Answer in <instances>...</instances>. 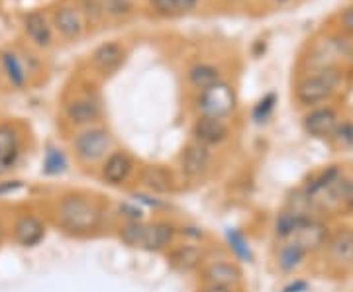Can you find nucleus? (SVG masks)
<instances>
[{
    "instance_id": "1",
    "label": "nucleus",
    "mask_w": 353,
    "mask_h": 292,
    "mask_svg": "<svg viewBox=\"0 0 353 292\" xmlns=\"http://www.w3.org/2000/svg\"><path fill=\"white\" fill-rule=\"evenodd\" d=\"M55 222L71 236H88L101 228V204L85 194H65L55 206Z\"/></svg>"
},
{
    "instance_id": "2",
    "label": "nucleus",
    "mask_w": 353,
    "mask_h": 292,
    "mask_svg": "<svg viewBox=\"0 0 353 292\" xmlns=\"http://www.w3.org/2000/svg\"><path fill=\"white\" fill-rule=\"evenodd\" d=\"M176 229L169 222H141L130 220L120 228V240L145 251H163L175 243Z\"/></svg>"
},
{
    "instance_id": "3",
    "label": "nucleus",
    "mask_w": 353,
    "mask_h": 292,
    "mask_svg": "<svg viewBox=\"0 0 353 292\" xmlns=\"http://www.w3.org/2000/svg\"><path fill=\"white\" fill-rule=\"evenodd\" d=\"M112 147L110 134L101 126H87L81 129L73 140V152L79 163L94 165L106 159Z\"/></svg>"
},
{
    "instance_id": "4",
    "label": "nucleus",
    "mask_w": 353,
    "mask_h": 292,
    "mask_svg": "<svg viewBox=\"0 0 353 292\" xmlns=\"http://www.w3.org/2000/svg\"><path fill=\"white\" fill-rule=\"evenodd\" d=\"M340 83V75L332 69H322L318 71L316 75H310L303 79L296 87V98L306 104V106H312V104H320L326 98H330L334 94V90Z\"/></svg>"
},
{
    "instance_id": "5",
    "label": "nucleus",
    "mask_w": 353,
    "mask_h": 292,
    "mask_svg": "<svg viewBox=\"0 0 353 292\" xmlns=\"http://www.w3.org/2000/svg\"><path fill=\"white\" fill-rule=\"evenodd\" d=\"M234 108H236V94L230 89V85L222 83V81L216 83L210 89L201 90V94H199L201 116L226 120L228 116L234 112Z\"/></svg>"
},
{
    "instance_id": "6",
    "label": "nucleus",
    "mask_w": 353,
    "mask_h": 292,
    "mask_svg": "<svg viewBox=\"0 0 353 292\" xmlns=\"http://www.w3.org/2000/svg\"><path fill=\"white\" fill-rule=\"evenodd\" d=\"M212 169V152L201 143H189L179 157V171L187 180H202Z\"/></svg>"
},
{
    "instance_id": "7",
    "label": "nucleus",
    "mask_w": 353,
    "mask_h": 292,
    "mask_svg": "<svg viewBox=\"0 0 353 292\" xmlns=\"http://www.w3.org/2000/svg\"><path fill=\"white\" fill-rule=\"evenodd\" d=\"M136 163L126 152H110L101 165V178L110 187L126 185L134 175Z\"/></svg>"
},
{
    "instance_id": "8",
    "label": "nucleus",
    "mask_w": 353,
    "mask_h": 292,
    "mask_svg": "<svg viewBox=\"0 0 353 292\" xmlns=\"http://www.w3.org/2000/svg\"><path fill=\"white\" fill-rule=\"evenodd\" d=\"M192 138L196 143H201L204 147H218L230 138V127L224 120L220 118H208L201 116L194 126H192Z\"/></svg>"
},
{
    "instance_id": "9",
    "label": "nucleus",
    "mask_w": 353,
    "mask_h": 292,
    "mask_svg": "<svg viewBox=\"0 0 353 292\" xmlns=\"http://www.w3.org/2000/svg\"><path fill=\"white\" fill-rule=\"evenodd\" d=\"M202 280H204V284L238 289L241 282V271L234 261L218 259V261H210V263L204 265V269H202Z\"/></svg>"
},
{
    "instance_id": "10",
    "label": "nucleus",
    "mask_w": 353,
    "mask_h": 292,
    "mask_svg": "<svg viewBox=\"0 0 353 292\" xmlns=\"http://www.w3.org/2000/svg\"><path fill=\"white\" fill-rule=\"evenodd\" d=\"M338 124H340L338 112L334 108H330V106L310 110L303 120L306 134L312 136V138H328V136H332L336 132Z\"/></svg>"
},
{
    "instance_id": "11",
    "label": "nucleus",
    "mask_w": 353,
    "mask_h": 292,
    "mask_svg": "<svg viewBox=\"0 0 353 292\" xmlns=\"http://www.w3.org/2000/svg\"><path fill=\"white\" fill-rule=\"evenodd\" d=\"M101 104L92 96H75L65 104V116L75 126H92L101 118Z\"/></svg>"
},
{
    "instance_id": "12",
    "label": "nucleus",
    "mask_w": 353,
    "mask_h": 292,
    "mask_svg": "<svg viewBox=\"0 0 353 292\" xmlns=\"http://www.w3.org/2000/svg\"><path fill=\"white\" fill-rule=\"evenodd\" d=\"M46 238V224L38 216L24 214L14 224V240L22 247H36Z\"/></svg>"
},
{
    "instance_id": "13",
    "label": "nucleus",
    "mask_w": 353,
    "mask_h": 292,
    "mask_svg": "<svg viewBox=\"0 0 353 292\" xmlns=\"http://www.w3.org/2000/svg\"><path fill=\"white\" fill-rule=\"evenodd\" d=\"M290 240L296 242L299 245H303L306 251H312V249H318V247H322L326 243V240H328V228L322 222H318L316 218L306 216V220L292 233Z\"/></svg>"
},
{
    "instance_id": "14",
    "label": "nucleus",
    "mask_w": 353,
    "mask_h": 292,
    "mask_svg": "<svg viewBox=\"0 0 353 292\" xmlns=\"http://www.w3.org/2000/svg\"><path fill=\"white\" fill-rule=\"evenodd\" d=\"M124 57H126L124 48L120 43H116V41H108V43H102V45H99L94 50V53H92V65L104 75H110L120 65L124 63Z\"/></svg>"
},
{
    "instance_id": "15",
    "label": "nucleus",
    "mask_w": 353,
    "mask_h": 292,
    "mask_svg": "<svg viewBox=\"0 0 353 292\" xmlns=\"http://www.w3.org/2000/svg\"><path fill=\"white\" fill-rule=\"evenodd\" d=\"M169 263L181 273H192L194 269L201 267L202 249L192 243H183L169 253Z\"/></svg>"
},
{
    "instance_id": "16",
    "label": "nucleus",
    "mask_w": 353,
    "mask_h": 292,
    "mask_svg": "<svg viewBox=\"0 0 353 292\" xmlns=\"http://www.w3.org/2000/svg\"><path fill=\"white\" fill-rule=\"evenodd\" d=\"M141 185L150 192L167 194V192H173V189H175V178H173V173L169 169H165L161 165H153L148 167L141 173Z\"/></svg>"
},
{
    "instance_id": "17",
    "label": "nucleus",
    "mask_w": 353,
    "mask_h": 292,
    "mask_svg": "<svg viewBox=\"0 0 353 292\" xmlns=\"http://www.w3.org/2000/svg\"><path fill=\"white\" fill-rule=\"evenodd\" d=\"M24 28L26 34L30 36V39L39 45V48H46L51 43V28L46 20V16L39 12H30L24 18Z\"/></svg>"
},
{
    "instance_id": "18",
    "label": "nucleus",
    "mask_w": 353,
    "mask_h": 292,
    "mask_svg": "<svg viewBox=\"0 0 353 292\" xmlns=\"http://www.w3.org/2000/svg\"><path fill=\"white\" fill-rule=\"evenodd\" d=\"M306 255H308V251L304 249L303 245H299L292 240H287V243L279 249L277 265L281 267V271L290 273V271H294V269H299L303 265Z\"/></svg>"
},
{
    "instance_id": "19",
    "label": "nucleus",
    "mask_w": 353,
    "mask_h": 292,
    "mask_svg": "<svg viewBox=\"0 0 353 292\" xmlns=\"http://www.w3.org/2000/svg\"><path fill=\"white\" fill-rule=\"evenodd\" d=\"M18 155H20V140H18L16 129L8 124H2L0 126V161L14 167Z\"/></svg>"
},
{
    "instance_id": "20",
    "label": "nucleus",
    "mask_w": 353,
    "mask_h": 292,
    "mask_svg": "<svg viewBox=\"0 0 353 292\" xmlns=\"http://www.w3.org/2000/svg\"><path fill=\"white\" fill-rule=\"evenodd\" d=\"M53 22H55V28L57 32L65 36V38H75L81 34L83 30V22H81V16L77 12L75 8H59L55 16H53Z\"/></svg>"
},
{
    "instance_id": "21",
    "label": "nucleus",
    "mask_w": 353,
    "mask_h": 292,
    "mask_svg": "<svg viewBox=\"0 0 353 292\" xmlns=\"http://www.w3.org/2000/svg\"><path fill=\"white\" fill-rule=\"evenodd\" d=\"M189 83L199 90L210 89V87H214L216 83H220V71L216 69L214 65H194L189 71Z\"/></svg>"
},
{
    "instance_id": "22",
    "label": "nucleus",
    "mask_w": 353,
    "mask_h": 292,
    "mask_svg": "<svg viewBox=\"0 0 353 292\" xmlns=\"http://www.w3.org/2000/svg\"><path fill=\"white\" fill-rule=\"evenodd\" d=\"M2 67L6 71V76L10 79L14 87H24L26 83V73L24 67L20 63V59L14 55V53H2Z\"/></svg>"
},
{
    "instance_id": "23",
    "label": "nucleus",
    "mask_w": 353,
    "mask_h": 292,
    "mask_svg": "<svg viewBox=\"0 0 353 292\" xmlns=\"http://www.w3.org/2000/svg\"><path fill=\"white\" fill-rule=\"evenodd\" d=\"M152 2L159 14L189 12L196 6V0H152Z\"/></svg>"
},
{
    "instance_id": "24",
    "label": "nucleus",
    "mask_w": 353,
    "mask_h": 292,
    "mask_svg": "<svg viewBox=\"0 0 353 292\" xmlns=\"http://www.w3.org/2000/svg\"><path fill=\"white\" fill-rule=\"evenodd\" d=\"M43 171L48 175H61L67 171V159L61 149H50L43 161Z\"/></svg>"
},
{
    "instance_id": "25",
    "label": "nucleus",
    "mask_w": 353,
    "mask_h": 292,
    "mask_svg": "<svg viewBox=\"0 0 353 292\" xmlns=\"http://www.w3.org/2000/svg\"><path fill=\"white\" fill-rule=\"evenodd\" d=\"M332 255L338 261H352V233H341L330 245Z\"/></svg>"
},
{
    "instance_id": "26",
    "label": "nucleus",
    "mask_w": 353,
    "mask_h": 292,
    "mask_svg": "<svg viewBox=\"0 0 353 292\" xmlns=\"http://www.w3.org/2000/svg\"><path fill=\"white\" fill-rule=\"evenodd\" d=\"M332 136L336 138L341 147H350V145H353V124L352 122H341Z\"/></svg>"
},
{
    "instance_id": "27",
    "label": "nucleus",
    "mask_w": 353,
    "mask_h": 292,
    "mask_svg": "<svg viewBox=\"0 0 353 292\" xmlns=\"http://www.w3.org/2000/svg\"><path fill=\"white\" fill-rule=\"evenodd\" d=\"M273 106H275V94H267L263 101L255 106V110H253V118H255L257 122H265V120L269 118V114H271Z\"/></svg>"
},
{
    "instance_id": "28",
    "label": "nucleus",
    "mask_w": 353,
    "mask_h": 292,
    "mask_svg": "<svg viewBox=\"0 0 353 292\" xmlns=\"http://www.w3.org/2000/svg\"><path fill=\"white\" fill-rule=\"evenodd\" d=\"M341 204L353 210V178H343L341 187Z\"/></svg>"
},
{
    "instance_id": "29",
    "label": "nucleus",
    "mask_w": 353,
    "mask_h": 292,
    "mask_svg": "<svg viewBox=\"0 0 353 292\" xmlns=\"http://www.w3.org/2000/svg\"><path fill=\"white\" fill-rule=\"evenodd\" d=\"M228 240H230V243L234 245V249H236V253L240 255V257H250V247L245 245V242L241 240V236H238V233H228Z\"/></svg>"
},
{
    "instance_id": "30",
    "label": "nucleus",
    "mask_w": 353,
    "mask_h": 292,
    "mask_svg": "<svg viewBox=\"0 0 353 292\" xmlns=\"http://www.w3.org/2000/svg\"><path fill=\"white\" fill-rule=\"evenodd\" d=\"M341 25H343L345 32L353 34V6H350L347 10H343V14H341Z\"/></svg>"
},
{
    "instance_id": "31",
    "label": "nucleus",
    "mask_w": 353,
    "mask_h": 292,
    "mask_svg": "<svg viewBox=\"0 0 353 292\" xmlns=\"http://www.w3.org/2000/svg\"><path fill=\"white\" fill-rule=\"evenodd\" d=\"M199 292H236V289H228V286H216V284H204Z\"/></svg>"
},
{
    "instance_id": "32",
    "label": "nucleus",
    "mask_w": 353,
    "mask_h": 292,
    "mask_svg": "<svg viewBox=\"0 0 353 292\" xmlns=\"http://www.w3.org/2000/svg\"><path fill=\"white\" fill-rule=\"evenodd\" d=\"M10 169H12V167H10V165H6V163H4V161H0V175H4V173H8V171H10Z\"/></svg>"
},
{
    "instance_id": "33",
    "label": "nucleus",
    "mask_w": 353,
    "mask_h": 292,
    "mask_svg": "<svg viewBox=\"0 0 353 292\" xmlns=\"http://www.w3.org/2000/svg\"><path fill=\"white\" fill-rule=\"evenodd\" d=\"M352 261H353V231H352Z\"/></svg>"
},
{
    "instance_id": "34",
    "label": "nucleus",
    "mask_w": 353,
    "mask_h": 292,
    "mask_svg": "<svg viewBox=\"0 0 353 292\" xmlns=\"http://www.w3.org/2000/svg\"><path fill=\"white\" fill-rule=\"evenodd\" d=\"M0 236H2V224H0Z\"/></svg>"
},
{
    "instance_id": "35",
    "label": "nucleus",
    "mask_w": 353,
    "mask_h": 292,
    "mask_svg": "<svg viewBox=\"0 0 353 292\" xmlns=\"http://www.w3.org/2000/svg\"><path fill=\"white\" fill-rule=\"evenodd\" d=\"M277 2H287V0H277Z\"/></svg>"
}]
</instances>
